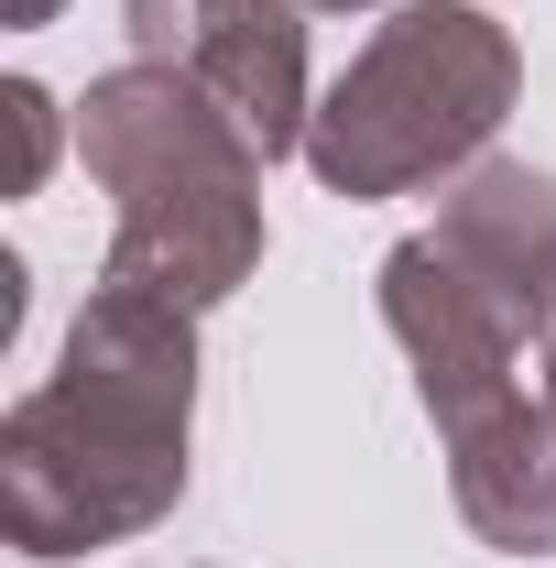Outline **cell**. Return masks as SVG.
Wrapping results in <instances>:
<instances>
[{
	"label": "cell",
	"mask_w": 556,
	"mask_h": 568,
	"mask_svg": "<svg viewBox=\"0 0 556 568\" xmlns=\"http://www.w3.org/2000/svg\"><path fill=\"white\" fill-rule=\"evenodd\" d=\"M186 426H197V317L99 274L66 317L55 372L0 416V536L44 568L153 536L186 503Z\"/></svg>",
	"instance_id": "1"
},
{
	"label": "cell",
	"mask_w": 556,
	"mask_h": 568,
	"mask_svg": "<svg viewBox=\"0 0 556 568\" xmlns=\"http://www.w3.org/2000/svg\"><path fill=\"white\" fill-rule=\"evenodd\" d=\"M76 153L110 186V284H142L186 317L229 306L262 263V153L175 67H110L76 99Z\"/></svg>",
	"instance_id": "2"
},
{
	"label": "cell",
	"mask_w": 556,
	"mask_h": 568,
	"mask_svg": "<svg viewBox=\"0 0 556 568\" xmlns=\"http://www.w3.org/2000/svg\"><path fill=\"white\" fill-rule=\"evenodd\" d=\"M382 328L415 361V394L436 416L447 493L470 514V536L502 558H546L556 547V394L546 372H524L535 351L491 317V295L447 263L436 230L382 252Z\"/></svg>",
	"instance_id": "3"
},
{
	"label": "cell",
	"mask_w": 556,
	"mask_h": 568,
	"mask_svg": "<svg viewBox=\"0 0 556 568\" xmlns=\"http://www.w3.org/2000/svg\"><path fill=\"white\" fill-rule=\"evenodd\" d=\"M524 55L481 0H404L317 99L306 164L328 197H415L436 175H470L481 142L513 121Z\"/></svg>",
	"instance_id": "4"
},
{
	"label": "cell",
	"mask_w": 556,
	"mask_h": 568,
	"mask_svg": "<svg viewBox=\"0 0 556 568\" xmlns=\"http://www.w3.org/2000/svg\"><path fill=\"white\" fill-rule=\"evenodd\" d=\"M306 0H121L142 67L197 77L218 110L251 132V153H306L317 88H306Z\"/></svg>",
	"instance_id": "5"
},
{
	"label": "cell",
	"mask_w": 556,
	"mask_h": 568,
	"mask_svg": "<svg viewBox=\"0 0 556 568\" xmlns=\"http://www.w3.org/2000/svg\"><path fill=\"white\" fill-rule=\"evenodd\" d=\"M447 263L491 295V317L546 361L556 351V175L535 164H470L436 209Z\"/></svg>",
	"instance_id": "6"
},
{
	"label": "cell",
	"mask_w": 556,
	"mask_h": 568,
	"mask_svg": "<svg viewBox=\"0 0 556 568\" xmlns=\"http://www.w3.org/2000/svg\"><path fill=\"white\" fill-rule=\"evenodd\" d=\"M0 110H11V197H33V186H44V164H55V99H44L33 77H11V88H0Z\"/></svg>",
	"instance_id": "7"
},
{
	"label": "cell",
	"mask_w": 556,
	"mask_h": 568,
	"mask_svg": "<svg viewBox=\"0 0 556 568\" xmlns=\"http://www.w3.org/2000/svg\"><path fill=\"white\" fill-rule=\"evenodd\" d=\"M0 11H11L22 33H33V22H55V0H0Z\"/></svg>",
	"instance_id": "8"
},
{
	"label": "cell",
	"mask_w": 556,
	"mask_h": 568,
	"mask_svg": "<svg viewBox=\"0 0 556 568\" xmlns=\"http://www.w3.org/2000/svg\"><path fill=\"white\" fill-rule=\"evenodd\" d=\"M306 11H382V0H306Z\"/></svg>",
	"instance_id": "9"
},
{
	"label": "cell",
	"mask_w": 556,
	"mask_h": 568,
	"mask_svg": "<svg viewBox=\"0 0 556 568\" xmlns=\"http://www.w3.org/2000/svg\"><path fill=\"white\" fill-rule=\"evenodd\" d=\"M535 372H546V394H556V351H546V361H535Z\"/></svg>",
	"instance_id": "10"
}]
</instances>
